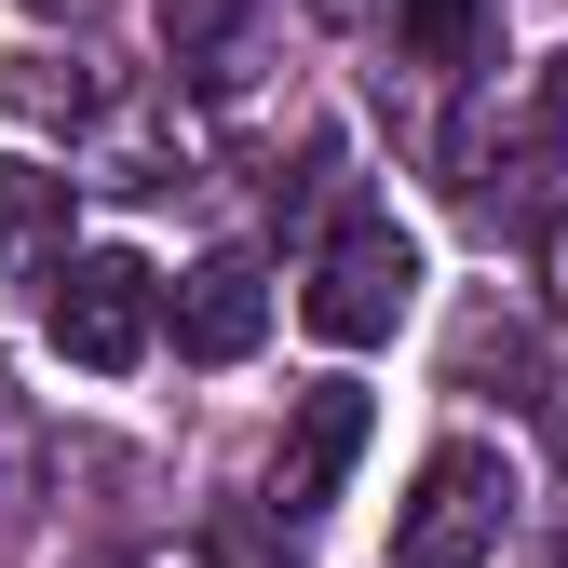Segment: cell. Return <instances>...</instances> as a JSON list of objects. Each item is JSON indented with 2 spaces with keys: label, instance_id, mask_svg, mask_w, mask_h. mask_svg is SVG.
<instances>
[{
  "label": "cell",
  "instance_id": "obj_3",
  "mask_svg": "<svg viewBox=\"0 0 568 568\" xmlns=\"http://www.w3.org/2000/svg\"><path fill=\"white\" fill-rule=\"evenodd\" d=\"M54 352L68 366H95V379H122V366H150V338H163V271L150 257H122V244H95V257H54Z\"/></svg>",
  "mask_w": 568,
  "mask_h": 568
},
{
  "label": "cell",
  "instance_id": "obj_11",
  "mask_svg": "<svg viewBox=\"0 0 568 568\" xmlns=\"http://www.w3.org/2000/svg\"><path fill=\"white\" fill-rule=\"evenodd\" d=\"M541 122H555V135H568V54H555V68H541Z\"/></svg>",
  "mask_w": 568,
  "mask_h": 568
},
{
  "label": "cell",
  "instance_id": "obj_6",
  "mask_svg": "<svg viewBox=\"0 0 568 568\" xmlns=\"http://www.w3.org/2000/svg\"><path fill=\"white\" fill-rule=\"evenodd\" d=\"M54 244H68V176L0 150V271H54Z\"/></svg>",
  "mask_w": 568,
  "mask_h": 568
},
{
  "label": "cell",
  "instance_id": "obj_12",
  "mask_svg": "<svg viewBox=\"0 0 568 568\" xmlns=\"http://www.w3.org/2000/svg\"><path fill=\"white\" fill-rule=\"evenodd\" d=\"M541 419H555V460H568V379H555V393H541Z\"/></svg>",
  "mask_w": 568,
  "mask_h": 568
},
{
  "label": "cell",
  "instance_id": "obj_10",
  "mask_svg": "<svg viewBox=\"0 0 568 568\" xmlns=\"http://www.w3.org/2000/svg\"><path fill=\"white\" fill-rule=\"evenodd\" d=\"M541 284H555V312H568V217H541Z\"/></svg>",
  "mask_w": 568,
  "mask_h": 568
},
{
  "label": "cell",
  "instance_id": "obj_1",
  "mask_svg": "<svg viewBox=\"0 0 568 568\" xmlns=\"http://www.w3.org/2000/svg\"><path fill=\"white\" fill-rule=\"evenodd\" d=\"M406 298H419V244L393 217H338L325 257H312V284H298V325L338 338V352H379L406 325Z\"/></svg>",
  "mask_w": 568,
  "mask_h": 568
},
{
  "label": "cell",
  "instance_id": "obj_13",
  "mask_svg": "<svg viewBox=\"0 0 568 568\" xmlns=\"http://www.w3.org/2000/svg\"><path fill=\"white\" fill-rule=\"evenodd\" d=\"M28 14H95V0H28Z\"/></svg>",
  "mask_w": 568,
  "mask_h": 568
},
{
  "label": "cell",
  "instance_id": "obj_2",
  "mask_svg": "<svg viewBox=\"0 0 568 568\" xmlns=\"http://www.w3.org/2000/svg\"><path fill=\"white\" fill-rule=\"evenodd\" d=\"M501 528H515V474H501V447H434L419 460V487H406V515H393V555L406 568H487L501 555Z\"/></svg>",
  "mask_w": 568,
  "mask_h": 568
},
{
  "label": "cell",
  "instance_id": "obj_14",
  "mask_svg": "<svg viewBox=\"0 0 568 568\" xmlns=\"http://www.w3.org/2000/svg\"><path fill=\"white\" fill-rule=\"evenodd\" d=\"M555 568H568V555H555Z\"/></svg>",
  "mask_w": 568,
  "mask_h": 568
},
{
  "label": "cell",
  "instance_id": "obj_9",
  "mask_svg": "<svg viewBox=\"0 0 568 568\" xmlns=\"http://www.w3.org/2000/svg\"><path fill=\"white\" fill-rule=\"evenodd\" d=\"M14 109H28V122H82L95 82H82V68H54V54H28V68H14Z\"/></svg>",
  "mask_w": 568,
  "mask_h": 568
},
{
  "label": "cell",
  "instance_id": "obj_7",
  "mask_svg": "<svg viewBox=\"0 0 568 568\" xmlns=\"http://www.w3.org/2000/svg\"><path fill=\"white\" fill-rule=\"evenodd\" d=\"M393 41H406V68H487L501 14L487 0H393Z\"/></svg>",
  "mask_w": 568,
  "mask_h": 568
},
{
  "label": "cell",
  "instance_id": "obj_5",
  "mask_svg": "<svg viewBox=\"0 0 568 568\" xmlns=\"http://www.w3.org/2000/svg\"><path fill=\"white\" fill-rule=\"evenodd\" d=\"M352 447H366V393H352V379L298 393V434H284V460H271V515H284V528L325 515V501H338V474H352Z\"/></svg>",
  "mask_w": 568,
  "mask_h": 568
},
{
  "label": "cell",
  "instance_id": "obj_8",
  "mask_svg": "<svg viewBox=\"0 0 568 568\" xmlns=\"http://www.w3.org/2000/svg\"><path fill=\"white\" fill-rule=\"evenodd\" d=\"M231 41H244V0H163V54H176V68H203V82H217Z\"/></svg>",
  "mask_w": 568,
  "mask_h": 568
},
{
  "label": "cell",
  "instance_id": "obj_4",
  "mask_svg": "<svg viewBox=\"0 0 568 568\" xmlns=\"http://www.w3.org/2000/svg\"><path fill=\"white\" fill-rule=\"evenodd\" d=\"M163 325H176L190 366H244V352L271 338V271H257V257H190V271L163 284Z\"/></svg>",
  "mask_w": 568,
  "mask_h": 568
}]
</instances>
